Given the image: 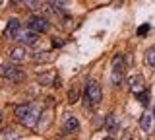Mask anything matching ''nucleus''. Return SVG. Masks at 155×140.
<instances>
[{
  "instance_id": "obj_1",
  "label": "nucleus",
  "mask_w": 155,
  "mask_h": 140,
  "mask_svg": "<svg viewBox=\"0 0 155 140\" xmlns=\"http://www.w3.org/2000/svg\"><path fill=\"white\" fill-rule=\"evenodd\" d=\"M101 99H103V91H101L99 82L89 80L85 84V101H87V107H99Z\"/></svg>"
},
{
  "instance_id": "obj_2",
  "label": "nucleus",
  "mask_w": 155,
  "mask_h": 140,
  "mask_svg": "<svg viewBox=\"0 0 155 140\" xmlns=\"http://www.w3.org/2000/svg\"><path fill=\"white\" fill-rule=\"evenodd\" d=\"M2 76L8 82H14V84H19V82L25 80V72L19 68V66H8V64H4L2 66Z\"/></svg>"
},
{
  "instance_id": "obj_3",
  "label": "nucleus",
  "mask_w": 155,
  "mask_h": 140,
  "mask_svg": "<svg viewBox=\"0 0 155 140\" xmlns=\"http://www.w3.org/2000/svg\"><path fill=\"white\" fill-rule=\"evenodd\" d=\"M27 27L29 29H33V31H37V33H47L48 31V22H47V18H41V16H31L27 20Z\"/></svg>"
},
{
  "instance_id": "obj_4",
  "label": "nucleus",
  "mask_w": 155,
  "mask_h": 140,
  "mask_svg": "<svg viewBox=\"0 0 155 140\" xmlns=\"http://www.w3.org/2000/svg\"><path fill=\"white\" fill-rule=\"evenodd\" d=\"M39 119H41V113H39V111L33 107V109L25 115V117L21 119V125H23L25 128H35V127H39Z\"/></svg>"
},
{
  "instance_id": "obj_5",
  "label": "nucleus",
  "mask_w": 155,
  "mask_h": 140,
  "mask_svg": "<svg viewBox=\"0 0 155 140\" xmlns=\"http://www.w3.org/2000/svg\"><path fill=\"white\" fill-rule=\"evenodd\" d=\"M128 84H130V90H132V94H134V95H138L140 91H143V90H145V80H143V76H142V74H134V76H130Z\"/></svg>"
},
{
  "instance_id": "obj_6",
  "label": "nucleus",
  "mask_w": 155,
  "mask_h": 140,
  "mask_svg": "<svg viewBox=\"0 0 155 140\" xmlns=\"http://www.w3.org/2000/svg\"><path fill=\"white\" fill-rule=\"evenodd\" d=\"M62 128H64L66 134H76L78 130H80V121H78V117H74V115H68V117L64 119Z\"/></svg>"
},
{
  "instance_id": "obj_7",
  "label": "nucleus",
  "mask_w": 155,
  "mask_h": 140,
  "mask_svg": "<svg viewBox=\"0 0 155 140\" xmlns=\"http://www.w3.org/2000/svg\"><path fill=\"white\" fill-rule=\"evenodd\" d=\"M19 33H21V23H19V20H18V18H10V20H8V26H6V35L18 39Z\"/></svg>"
},
{
  "instance_id": "obj_8",
  "label": "nucleus",
  "mask_w": 155,
  "mask_h": 140,
  "mask_svg": "<svg viewBox=\"0 0 155 140\" xmlns=\"http://www.w3.org/2000/svg\"><path fill=\"white\" fill-rule=\"evenodd\" d=\"M18 39L21 41V43H25V45H35V43L39 41V33L27 27L25 31H21V33L18 35Z\"/></svg>"
},
{
  "instance_id": "obj_9",
  "label": "nucleus",
  "mask_w": 155,
  "mask_h": 140,
  "mask_svg": "<svg viewBox=\"0 0 155 140\" xmlns=\"http://www.w3.org/2000/svg\"><path fill=\"white\" fill-rule=\"evenodd\" d=\"M56 78H58V74H56L54 70H47L45 74H39V76H37V82H39L41 86H54Z\"/></svg>"
},
{
  "instance_id": "obj_10",
  "label": "nucleus",
  "mask_w": 155,
  "mask_h": 140,
  "mask_svg": "<svg viewBox=\"0 0 155 140\" xmlns=\"http://www.w3.org/2000/svg\"><path fill=\"white\" fill-rule=\"evenodd\" d=\"M10 59H12L14 62H23L27 59V49L23 45H18V47H14L12 51H10Z\"/></svg>"
},
{
  "instance_id": "obj_11",
  "label": "nucleus",
  "mask_w": 155,
  "mask_h": 140,
  "mask_svg": "<svg viewBox=\"0 0 155 140\" xmlns=\"http://www.w3.org/2000/svg\"><path fill=\"white\" fill-rule=\"evenodd\" d=\"M31 109H33V107H31L29 103H21V105H16V107H14V115H16V117H18L19 121H21V119L25 117V115H27V113H29Z\"/></svg>"
},
{
  "instance_id": "obj_12",
  "label": "nucleus",
  "mask_w": 155,
  "mask_h": 140,
  "mask_svg": "<svg viewBox=\"0 0 155 140\" xmlns=\"http://www.w3.org/2000/svg\"><path fill=\"white\" fill-rule=\"evenodd\" d=\"M110 82H113L114 88H120L124 82V72L122 70H113V74H110Z\"/></svg>"
},
{
  "instance_id": "obj_13",
  "label": "nucleus",
  "mask_w": 155,
  "mask_h": 140,
  "mask_svg": "<svg viewBox=\"0 0 155 140\" xmlns=\"http://www.w3.org/2000/svg\"><path fill=\"white\" fill-rule=\"evenodd\" d=\"M80 95H81L80 86H72L70 91H68V103H76V101H80Z\"/></svg>"
},
{
  "instance_id": "obj_14",
  "label": "nucleus",
  "mask_w": 155,
  "mask_h": 140,
  "mask_svg": "<svg viewBox=\"0 0 155 140\" xmlns=\"http://www.w3.org/2000/svg\"><path fill=\"white\" fill-rule=\"evenodd\" d=\"M105 128H107V132H114V130L118 128V123H116V117H114V115H107Z\"/></svg>"
},
{
  "instance_id": "obj_15",
  "label": "nucleus",
  "mask_w": 155,
  "mask_h": 140,
  "mask_svg": "<svg viewBox=\"0 0 155 140\" xmlns=\"http://www.w3.org/2000/svg\"><path fill=\"white\" fill-rule=\"evenodd\" d=\"M151 115L149 113H143L142 115V119H140V128L143 130V132H149V128H151Z\"/></svg>"
},
{
  "instance_id": "obj_16",
  "label": "nucleus",
  "mask_w": 155,
  "mask_h": 140,
  "mask_svg": "<svg viewBox=\"0 0 155 140\" xmlns=\"http://www.w3.org/2000/svg\"><path fill=\"white\" fill-rule=\"evenodd\" d=\"M113 70H124V55H122V53H116V55H114Z\"/></svg>"
},
{
  "instance_id": "obj_17",
  "label": "nucleus",
  "mask_w": 155,
  "mask_h": 140,
  "mask_svg": "<svg viewBox=\"0 0 155 140\" xmlns=\"http://www.w3.org/2000/svg\"><path fill=\"white\" fill-rule=\"evenodd\" d=\"M136 97H138V101H140V103L143 105V107H145V105H149V90L145 88L143 91H140V94L136 95Z\"/></svg>"
},
{
  "instance_id": "obj_18",
  "label": "nucleus",
  "mask_w": 155,
  "mask_h": 140,
  "mask_svg": "<svg viewBox=\"0 0 155 140\" xmlns=\"http://www.w3.org/2000/svg\"><path fill=\"white\" fill-rule=\"evenodd\" d=\"M145 62H147L149 66H153V68H155V47L147 49V53H145Z\"/></svg>"
},
{
  "instance_id": "obj_19",
  "label": "nucleus",
  "mask_w": 155,
  "mask_h": 140,
  "mask_svg": "<svg viewBox=\"0 0 155 140\" xmlns=\"http://www.w3.org/2000/svg\"><path fill=\"white\" fill-rule=\"evenodd\" d=\"M35 60L37 62H48V60H52V56H51V53H41L39 56H35Z\"/></svg>"
},
{
  "instance_id": "obj_20",
  "label": "nucleus",
  "mask_w": 155,
  "mask_h": 140,
  "mask_svg": "<svg viewBox=\"0 0 155 140\" xmlns=\"http://www.w3.org/2000/svg\"><path fill=\"white\" fill-rule=\"evenodd\" d=\"M29 10H39V0H23Z\"/></svg>"
},
{
  "instance_id": "obj_21",
  "label": "nucleus",
  "mask_w": 155,
  "mask_h": 140,
  "mask_svg": "<svg viewBox=\"0 0 155 140\" xmlns=\"http://www.w3.org/2000/svg\"><path fill=\"white\" fill-rule=\"evenodd\" d=\"M147 31H149V23H143V26L138 29V35H145Z\"/></svg>"
},
{
  "instance_id": "obj_22",
  "label": "nucleus",
  "mask_w": 155,
  "mask_h": 140,
  "mask_svg": "<svg viewBox=\"0 0 155 140\" xmlns=\"http://www.w3.org/2000/svg\"><path fill=\"white\" fill-rule=\"evenodd\" d=\"M68 2H70V0H52V4H58V6H64Z\"/></svg>"
},
{
  "instance_id": "obj_23",
  "label": "nucleus",
  "mask_w": 155,
  "mask_h": 140,
  "mask_svg": "<svg viewBox=\"0 0 155 140\" xmlns=\"http://www.w3.org/2000/svg\"><path fill=\"white\" fill-rule=\"evenodd\" d=\"M52 45H54V47H62V45H64V41H62V39H54V41H52Z\"/></svg>"
},
{
  "instance_id": "obj_24",
  "label": "nucleus",
  "mask_w": 155,
  "mask_h": 140,
  "mask_svg": "<svg viewBox=\"0 0 155 140\" xmlns=\"http://www.w3.org/2000/svg\"><path fill=\"white\" fill-rule=\"evenodd\" d=\"M60 86H62V80H60V76H58V78H56V82H54V86H52V88H60Z\"/></svg>"
},
{
  "instance_id": "obj_25",
  "label": "nucleus",
  "mask_w": 155,
  "mask_h": 140,
  "mask_svg": "<svg viewBox=\"0 0 155 140\" xmlns=\"http://www.w3.org/2000/svg\"><path fill=\"white\" fill-rule=\"evenodd\" d=\"M105 140H113V136H107V138H105Z\"/></svg>"
},
{
  "instance_id": "obj_26",
  "label": "nucleus",
  "mask_w": 155,
  "mask_h": 140,
  "mask_svg": "<svg viewBox=\"0 0 155 140\" xmlns=\"http://www.w3.org/2000/svg\"><path fill=\"white\" fill-rule=\"evenodd\" d=\"M12 2H19V0H12Z\"/></svg>"
},
{
  "instance_id": "obj_27",
  "label": "nucleus",
  "mask_w": 155,
  "mask_h": 140,
  "mask_svg": "<svg viewBox=\"0 0 155 140\" xmlns=\"http://www.w3.org/2000/svg\"><path fill=\"white\" fill-rule=\"evenodd\" d=\"M153 113H155V107H153Z\"/></svg>"
}]
</instances>
